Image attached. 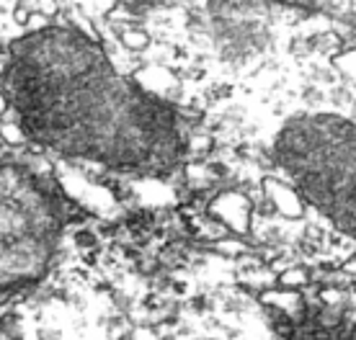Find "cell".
<instances>
[{
	"label": "cell",
	"instance_id": "3",
	"mask_svg": "<svg viewBox=\"0 0 356 340\" xmlns=\"http://www.w3.org/2000/svg\"><path fill=\"white\" fill-rule=\"evenodd\" d=\"M261 188H264V196L274 204L279 219H284V222H305V216H307L310 209L305 204V198L300 196V191L289 180H279L274 176H266V178L261 180Z\"/></svg>",
	"mask_w": 356,
	"mask_h": 340
},
{
	"label": "cell",
	"instance_id": "2",
	"mask_svg": "<svg viewBox=\"0 0 356 340\" xmlns=\"http://www.w3.org/2000/svg\"><path fill=\"white\" fill-rule=\"evenodd\" d=\"M67 227L63 198L44 178L0 160V294L26 289L49 273Z\"/></svg>",
	"mask_w": 356,
	"mask_h": 340
},
{
	"label": "cell",
	"instance_id": "1",
	"mask_svg": "<svg viewBox=\"0 0 356 340\" xmlns=\"http://www.w3.org/2000/svg\"><path fill=\"white\" fill-rule=\"evenodd\" d=\"M0 93L21 135L70 160L129 176H168L191 137L176 106L137 85L96 39L49 24L8 46Z\"/></svg>",
	"mask_w": 356,
	"mask_h": 340
}]
</instances>
